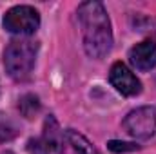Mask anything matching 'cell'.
I'll return each instance as SVG.
<instances>
[{"instance_id": "7", "label": "cell", "mask_w": 156, "mask_h": 154, "mask_svg": "<svg viewBox=\"0 0 156 154\" xmlns=\"http://www.w3.org/2000/svg\"><path fill=\"white\" fill-rule=\"evenodd\" d=\"M45 143L51 147V151L55 154H62L64 152V138H66V132L60 129L58 121L53 118V116H47L45 118V123H44V136Z\"/></svg>"}, {"instance_id": "2", "label": "cell", "mask_w": 156, "mask_h": 154, "mask_svg": "<svg viewBox=\"0 0 156 154\" xmlns=\"http://www.w3.org/2000/svg\"><path fill=\"white\" fill-rule=\"evenodd\" d=\"M38 54V44L26 38L9 42L4 51V65L7 75L15 80H24L35 67V60Z\"/></svg>"}, {"instance_id": "9", "label": "cell", "mask_w": 156, "mask_h": 154, "mask_svg": "<svg viewBox=\"0 0 156 154\" xmlns=\"http://www.w3.org/2000/svg\"><path fill=\"white\" fill-rule=\"evenodd\" d=\"M18 109L24 118H35L40 113V102L35 94H24L18 102Z\"/></svg>"}, {"instance_id": "4", "label": "cell", "mask_w": 156, "mask_h": 154, "mask_svg": "<svg viewBox=\"0 0 156 154\" xmlns=\"http://www.w3.org/2000/svg\"><path fill=\"white\" fill-rule=\"evenodd\" d=\"M123 129L136 140H149L156 132V107L145 105L131 111L123 120Z\"/></svg>"}, {"instance_id": "13", "label": "cell", "mask_w": 156, "mask_h": 154, "mask_svg": "<svg viewBox=\"0 0 156 154\" xmlns=\"http://www.w3.org/2000/svg\"><path fill=\"white\" fill-rule=\"evenodd\" d=\"M2 154H11V152H2Z\"/></svg>"}, {"instance_id": "5", "label": "cell", "mask_w": 156, "mask_h": 154, "mask_svg": "<svg viewBox=\"0 0 156 154\" xmlns=\"http://www.w3.org/2000/svg\"><path fill=\"white\" fill-rule=\"evenodd\" d=\"M109 82L111 85L116 89L118 93H122L123 96H136L142 93V83L140 80L133 75V71L122 64V62H116L113 64L111 71H109Z\"/></svg>"}, {"instance_id": "12", "label": "cell", "mask_w": 156, "mask_h": 154, "mask_svg": "<svg viewBox=\"0 0 156 154\" xmlns=\"http://www.w3.org/2000/svg\"><path fill=\"white\" fill-rule=\"evenodd\" d=\"M109 151L111 152H116V154H122V152H133V151H138L140 145L136 143H129V142H118V140H111L107 143Z\"/></svg>"}, {"instance_id": "8", "label": "cell", "mask_w": 156, "mask_h": 154, "mask_svg": "<svg viewBox=\"0 0 156 154\" xmlns=\"http://www.w3.org/2000/svg\"><path fill=\"white\" fill-rule=\"evenodd\" d=\"M66 140H67V143L73 147V151L76 154H100L98 149L83 134H80V132L73 131V129H67L66 131Z\"/></svg>"}, {"instance_id": "1", "label": "cell", "mask_w": 156, "mask_h": 154, "mask_svg": "<svg viewBox=\"0 0 156 154\" xmlns=\"http://www.w3.org/2000/svg\"><path fill=\"white\" fill-rule=\"evenodd\" d=\"M78 20L82 24L83 49L91 58H104L113 47V31L104 4L89 0L78 5Z\"/></svg>"}, {"instance_id": "3", "label": "cell", "mask_w": 156, "mask_h": 154, "mask_svg": "<svg viewBox=\"0 0 156 154\" xmlns=\"http://www.w3.org/2000/svg\"><path fill=\"white\" fill-rule=\"evenodd\" d=\"M40 27V15L31 5H15L4 15V29L13 35H33Z\"/></svg>"}, {"instance_id": "11", "label": "cell", "mask_w": 156, "mask_h": 154, "mask_svg": "<svg viewBox=\"0 0 156 154\" xmlns=\"http://www.w3.org/2000/svg\"><path fill=\"white\" fill-rule=\"evenodd\" d=\"M27 151H29V154H51L53 152L44 138H31L27 142Z\"/></svg>"}, {"instance_id": "10", "label": "cell", "mask_w": 156, "mask_h": 154, "mask_svg": "<svg viewBox=\"0 0 156 154\" xmlns=\"http://www.w3.org/2000/svg\"><path fill=\"white\" fill-rule=\"evenodd\" d=\"M16 134H18L16 123L9 116L0 113V142H9V140L16 138Z\"/></svg>"}, {"instance_id": "6", "label": "cell", "mask_w": 156, "mask_h": 154, "mask_svg": "<svg viewBox=\"0 0 156 154\" xmlns=\"http://www.w3.org/2000/svg\"><path fill=\"white\" fill-rule=\"evenodd\" d=\"M129 60L138 71H151L156 67V42L144 40L129 51Z\"/></svg>"}]
</instances>
